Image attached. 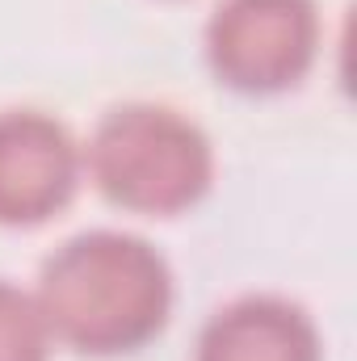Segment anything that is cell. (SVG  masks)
Returning <instances> with one entry per match:
<instances>
[{"mask_svg": "<svg viewBox=\"0 0 357 361\" xmlns=\"http://www.w3.org/2000/svg\"><path fill=\"white\" fill-rule=\"evenodd\" d=\"M85 169L114 206L169 219L210 193L214 143L164 101H122L97 118Z\"/></svg>", "mask_w": 357, "mask_h": 361, "instance_id": "7a4b0ae2", "label": "cell"}, {"mask_svg": "<svg viewBox=\"0 0 357 361\" xmlns=\"http://www.w3.org/2000/svg\"><path fill=\"white\" fill-rule=\"evenodd\" d=\"M173 294L164 252L152 240L118 227L68 235L38 265L34 286L51 341L89 357L135 353L160 336L173 315Z\"/></svg>", "mask_w": 357, "mask_h": 361, "instance_id": "6da1fadb", "label": "cell"}, {"mask_svg": "<svg viewBox=\"0 0 357 361\" xmlns=\"http://www.w3.org/2000/svg\"><path fill=\"white\" fill-rule=\"evenodd\" d=\"M85 177V147L47 109H0V227H38Z\"/></svg>", "mask_w": 357, "mask_h": 361, "instance_id": "277c9868", "label": "cell"}, {"mask_svg": "<svg viewBox=\"0 0 357 361\" xmlns=\"http://www.w3.org/2000/svg\"><path fill=\"white\" fill-rule=\"evenodd\" d=\"M324 21L315 0H219L202 51L219 85L248 97L294 89L320 55Z\"/></svg>", "mask_w": 357, "mask_h": 361, "instance_id": "3957f363", "label": "cell"}, {"mask_svg": "<svg viewBox=\"0 0 357 361\" xmlns=\"http://www.w3.org/2000/svg\"><path fill=\"white\" fill-rule=\"evenodd\" d=\"M193 361H324V341L303 302L253 290L206 315Z\"/></svg>", "mask_w": 357, "mask_h": 361, "instance_id": "5b68a950", "label": "cell"}, {"mask_svg": "<svg viewBox=\"0 0 357 361\" xmlns=\"http://www.w3.org/2000/svg\"><path fill=\"white\" fill-rule=\"evenodd\" d=\"M51 328L34 302V290L0 277V361H51Z\"/></svg>", "mask_w": 357, "mask_h": 361, "instance_id": "8992f818", "label": "cell"}]
</instances>
